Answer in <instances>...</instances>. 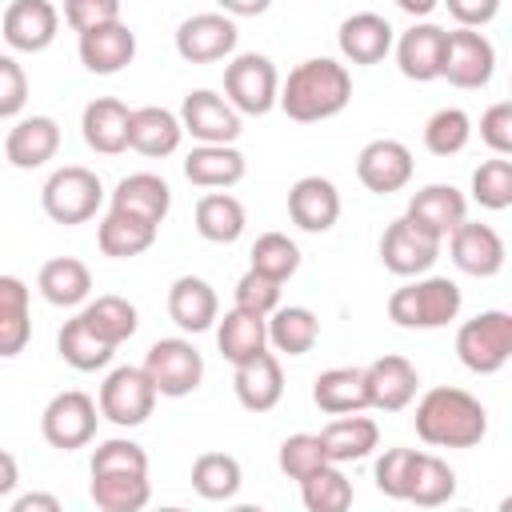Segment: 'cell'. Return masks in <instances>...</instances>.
Returning <instances> with one entry per match:
<instances>
[{
	"instance_id": "277c9868",
	"label": "cell",
	"mask_w": 512,
	"mask_h": 512,
	"mask_svg": "<svg viewBox=\"0 0 512 512\" xmlns=\"http://www.w3.org/2000/svg\"><path fill=\"white\" fill-rule=\"evenodd\" d=\"M456 356L468 372L492 376L512 360V316L500 308H488L460 324L456 332Z\"/></svg>"
},
{
	"instance_id": "b9f144b4",
	"label": "cell",
	"mask_w": 512,
	"mask_h": 512,
	"mask_svg": "<svg viewBox=\"0 0 512 512\" xmlns=\"http://www.w3.org/2000/svg\"><path fill=\"white\" fill-rule=\"evenodd\" d=\"M244 484V472H240V460L228 456V452H200L192 460V488L196 496L204 500H232Z\"/></svg>"
},
{
	"instance_id": "f5cc1de1",
	"label": "cell",
	"mask_w": 512,
	"mask_h": 512,
	"mask_svg": "<svg viewBox=\"0 0 512 512\" xmlns=\"http://www.w3.org/2000/svg\"><path fill=\"white\" fill-rule=\"evenodd\" d=\"M24 104H28V76L12 56L0 52V120L20 116Z\"/></svg>"
},
{
	"instance_id": "7a4b0ae2",
	"label": "cell",
	"mask_w": 512,
	"mask_h": 512,
	"mask_svg": "<svg viewBox=\"0 0 512 512\" xmlns=\"http://www.w3.org/2000/svg\"><path fill=\"white\" fill-rule=\"evenodd\" d=\"M412 424L416 436L432 448H476L488 432V412L472 392L440 384L416 400Z\"/></svg>"
},
{
	"instance_id": "4fadbf2b",
	"label": "cell",
	"mask_w": 512,
	"mask_h": 512,
	"mask_svg": "<svg viewBox=\"0 0 512 512\" xmlns=\"http://www.w3.org/2000/svg\"><path fill=\"white\" fill-rule=\"evenodd\" d=\"M236 20L224 12H196L176 28V52L188 64H212L236 52Z\"/></svg>"
},
{
	"instance_id": "bcb514c9",
	"label": "cell",
	"mask_w": 512,
	"mask_h": 512,
	"mask_svg": "<svg viewBox=\"0 0 512 512\" xmlns=\"http://www.w3.org/2000/svg\"><path fill=\"white\" fill-rule=\"evenodd\" d=\"M472 200L488 212H504L512 204V160L492 156L472 172Z\"/></svg>"
},
{
	"instance_id": "f907efd6",
	"label": "cell",
	"mask_w": 512,
	"mask_h": 512,
	"mask_svg": "<svg viewBox=\"0 0 512 512\" xmlns=\"http://www.w3.org/2000/svg\"><path fill=\"white\" fill-rule=\"evenodd\" d=\"M232 300H236L232 308H244V312L268 316V312L280 304V280H272V276H264V272H256V268H248V272L236 280Z\"/></svg>"
},
{
	"instance_id": "11a10c76",
	"label": "cell",
	"mask_w": 512,
	"mask_h": 512,
	"mask_svg": "<svg viewBox=\"0 0 512 512\" xmlns=\"http://www.w3.org/2000/svg\"><path fill=\"white\" fill-rule=\"evenodd\" d=\"M440 4L456 20V28H484L500 12V0H440Z\"/></svg>"
},
{
	"instance_id": "db71d44e",
	"label": "cell",
	"mask_w": 512,
	"mask_h": 512,
	"mask_svg": "<svg viewBox=\"0 0 512 512\" xmlns=\"http://www.w3.org/2000/svg\"><path fill=\"white\" fill-rule=\"evenodd\" d=\"M480 140L496 156H508L512 152V104L508 100H496L492 108H484V116H480Z\"/></svg>"
},
{
	"instance_id": "c3c4849f",
	"label": "cell",
	"mask_w": 512,
	"mask_h": 512,
	"mask_svg": "<svg viewBox=\"0 0 512 512\" xmlns=\"http://www.w3.org/2000/svg\"><path fill=\"white\" fill-rule=\"evenodd\" d=\"M88 472H148V452L128 440V436H112V440H100L96 452H92V464Z\"/></svg>"
},
{
	"instance_id": "52a82bcc",
	"label": "cell",
	"mask_w": 512,
	"mask_h": 512,
	"mask_svg": "<svg viewBox=\"0 0 512 512\" xmlns=\"http://www.w3.org/2000/svg\"><path fill=\"white\" fill-rule=\"evenodd\" d=\"M156 388V396H168V400H180V396H192L204 380V356L196 352L192 340L184 336H168V340H156L140 364Z\"/></svg>"
},
{
	"instance_id": "9a60e30c",
	"label": "cell",
	"mask_w": 512,
	"mask_h": 512,
	"mask_svg": "<svg viewBox=\"0 0 512 512\" xmlns=\"http://www.w3.org/2000/svg\"><path fill=\"white\" fill-rule=\"evenodd\" d=\"M448 240V252H452V264L460 268V272H468V276H476V280H488V276H496L500 268H504V240H500V232L492 228V224H472L468 216L444 236Z\"/></svg>"
},
{
	"instance_id": "ba28073f",
	"label": "cell",
	"mask_w": 512,
	"mask_h": 512,
	"mask_svg": "<svg viewBox=\"0 0 512 512\" xmlns=\"http://www.w3.org/2000/svg\"><path fill=\"white\" fill-rule=\"evenodd\" d=\"M96 408L104 420H112L116 428H140L152 408H156V388L148 380L144 368H112L100 384V396H96Z\"/></svg>"
},
{
	"instance_id": "7bdbcfd3",
	"label": "cell",
	"mask_w": 512,
	"mask_h": 512,
	"mask_svg": "<svg viewBox=\"0 0 512 512\" xmlns=\"http://www.w3.org/2000/svg\"><path fill=\"white\" fill-rule=\"evenodd\" d=\"M300 500L308 512H344L352 504V480L340 472V464H324L300 480Z\"/></svg>"
},
{
	"instance_id": "9f6ffc18",
	"label": "cell",
	"mask_w": 512,
	"mask_h": 512,
	"mask_svg": "<svg viewBox=\"0 0 512 512\" xmlns=\"http://www.w3.org/2000/svg\"><path fill=\"white\" fill-rule=\"evenodd\" d=\"M12 512H60V500L48 492H24L12 500Z\"/></svg>"
},
{
	"instance_id": "cb8c5ba5",
	"label": "cell",
	"mask_w": 512,
	"mask_h": 512,
	"mask_svg": "<svg viewBox=\"0 0 512 512\" xmlns=\"http://www.w3.org/2000/svg\"><path fill=\"white\" fill-rule=\"evenodd\" d=\"M184 140V128H180V116L168 112V108H156V104H144V108H132L128 116V148L148 156V160H164L180 148Z\"/></svg>"
},
{
	"instance_id": "ab89813d",
	"label": "cell",
	"mask_w": 512,
	"mask_h": 512,
	"mask_svg": "<svg viewBox=\"0 0 512 512\" xmlns=\"http://www.w3.org/2000/svg\"><path fill=\"white\" fill-rule=\"evenodd\" d=\"M80 316L88 320V328L100 336V340H108L112 348H120L124 340H132L136 336V328H140V316H136V304L132 300H124V296H96V300H88L84 308H80Z\"/></svg>"
},
{
	"instance_id": "74e56055",
	"label": "cell",
	"mask_w": 512,
	"mask_h": 512,
	"mask_svg": "<svg viewBox=\"0 0 512 512\" xmlns=\"http://www.w3.org/2000/svg\"><path fill=\"white\" fill-rule=\"evenodd\" d=\"M88 492L100 512H140L152 500L148 472H96Z\"/></svg>"
},
{
	"instance_id": "4dcf8cb0",
	"label": "cell",
	"mask_w": 512,
	"mask_h": 512,
	"mask_svg": "<svg viewBox=\"0 0 512 512\" xmlns=\"http://www.w3.org/2000/svg\"><path fill=\"white\" fill-rule=\"evenodd\" d=\"M112 208L160 224L168 216V208H172V188L156 172H128L112 192Z\"/></svg>"
},
{
	"instance_id": "ffe728a7",
	"label": "cell",
	"mask_w": 512,
	"mask_h": 512,
	"mask_svg": "<svg viewBox=\"0 0 512 512\" xmlns=\"http://www.w3.org/2000/svg\"><path fill=\"white\" fill-rule=\"evenodd\" d=\"M392 40L396 32L380 12H352L340 20V32H336L340 56L348 64H380L392 52Z\"/></svg>"
},
{
	"instance_id": "d590c367",
	"label": "cell",
	"mask_w": 512,
	"mask_h": 512,
	"mask_svg": "<svg viewBox=\"0 0 512 512\" xmlns=\"http://www.w3.org/2000/svg\"><path fill=\"white\" fill-rule=\"evenodd\" d=\"M312 400L320 412L328 416H344V412H364L368 408V384H364V368H328L312 380Z\"/></svg>"
},
{
	"instance_id": "7c38bea8",
	"label": "cell",
	"mask_w": 512,
	"mask_h": 512,
	"mask_svg": "<svg viewBox=\"0 0 512 512\" xmlns=\"http://www.w3.org/2000/svg\"><path fill=\"white\" fill-rule=\"evenodd\" d=\"M440 244H444V240L428 236V232L416 228L408 216H396V220L384 228V236H380V260H384V268H388L392 276L412 280V276H424V272L436 264Z\"/></svg>"
},
{
	"instance_id": "8992f818",
	"label": "cell",
	"mask_w": 512,
	"mask_h": 512,
	"mask_svg": "<svg viewBox=\"0 0 512 512\" xmlns=\"http://www.w3.org/2000/svg\"><path fill=\"white\" fill-rule=\"evenodd\" d=\"M280 96V72L264 52H240L224 68V100L240 116H268Z\"/></svg>"
},
{
	"instance_id": "8d00e7d4",
	"label": "cell",
	"mask_w": 512,
	"mask_h": 512,
	"mask_svg": "<svg viewBox=\"0 0 512 512\" xmlns=\"http://www.w3.org/2000/svg\"><path fill=\"white\" fill-rule=\"evenodd\" d=\"M244 204L232 196V192H204L196 200V232L208 240V244H236L240 232H244Z\"/></svg>"
},
{
	"instance_id": "e0dca14e",
	"label": "cell",
	"mask_w": 512,
	"mask_h": 512,
	"mask_svg": "<svg viewBox=\"0 0 512 512\" xmlns=\"http://www.w3.org/2000/svg\"><path fill=\"white\" fill-rule=\"evenodd\" d=\"M0 32L16 52H44L60 32V12L48 0H12L0 16Z\"/></svg>"
},
{
	"instance_id": "d6986e66",
	"label": "cell",
	"mask_w": 512,
	"mask_h": 512,
	"mask_svg": "<svg viewBox=\"0 0 512 512\" xmlns=\"http://www.w3.org/2000/svg\"><path fill=\"white\" fill-rule=\"evenodd\" d=\"M132 56H136V32L124 20L80 32V64L96 76H116L120 68L132 64Z\"/></svg>"
},
{
	"instance_id": "5b68a950",
	"label": "cell",
	"mask_w": 512,
	"mask_h": 512,
	"mask_svg": "<svg viewBox=\"0 0 512 512\" xmlns=\"http://www.w3.org/2000/svg\"><path fill=\"white\" fill-rule=\"evenodd\" d=\"M40 204L48 212V220L56 224H84L96 216V208L104 204V184L92 168L84 164H64L56 168L44 188H40Z\"/></svg>"
},
{
	"instance_id": "603a6c76",
	"label": "cell",
	"mask_w": 512,
	"mask_h": 512,
	"mask_svg": "<svg viewBox=\"0 0 512 512\" xmlns=\"http://www.w3.org/2000/svg\"><path fill=\"white\" fill-rule=\"evenodd\" d=\"M404 216H408L416 228H424L428 236L444 240V236L468 216V200H464V192L452 188V184H428V188L412 192Z\"/></svg>"
},
{
	"instance_id": "1f68e13d",
	"label": "cell",
	"mask_w": 512,
	"mask_h": 512,
	"mask_svg": "<svg viewBox=\"0 0 512 512\" xmlns=\"http://www.w3.org/2000/svg\"><path fill=\"white\" fill-rule=\"evenodd\" d=\"M156 232H160V224L140 220V216H128V212H120V208H108V216H104L100 228H96V244H100L104 256L128 260V256L148 252V248L156 244Z\"/></svg>"
},
{
	"instance_id": "d6a6232c",
	"label": "cell",
	"mask_w": 512,
	"mask_h": 512,
	"mask_svg": "<svg viewBox=\"0 0 512 512\" xmlns=\"http://www.w3.org/2000/svg\"><path fill=\"white\" fill-rule=\"evenodd\" d=\"M36 288H40V296H44L48 304H56V308H76V304H84L88 292H92V272H88V264L76 260V256H52V260L40 268Z\"/></svg>"
},
{
	"instance_id": "f35d334b",
	"label": "cell",
	"mask_w": 512,
	"mask_h": 512,
	"mask_svg": "<svg viewBox=\"0 0 512 512\" xmlns=\"http://www.w3.org/2000/svg\"><path fill=\"white\" fill-rule=\"evenodd\" d=\"M56 352H60V360L68 364V368H76V372H96V368H104L108 360H112V344L108 340H100L92 328H88V320L76 312L72 320H64V328H60V336H56Z\"/></svg>"
},
{
	"instance_id": "91938a15",
	"label": "cell",
	"mask_w": 512,
	"mask_h": 512,
	"mask_svg": "<svg viewBox=\"0 0 512 512\" xmlns=\"http://www.w3.org/2000/svg\"><path fill=\"white\" fill-rule=\"evenodd\" d=\"M436 4H440V0H396V8L408 12L412 20H428V16L436 12Z\"/></svg>"
},
{
	"instance_id": "3957f363",
	"label": "cell",
	"mask_w": 512,
	"mask_h": 512,
	"mask_svg": "<svg viewBox=\"0 0 512 512\" xmlns=\"http://www.w3.org/2000/svg\"><path fill=\"white\" fill-rule=\"evenodd\" d=\"M460 284L448 276H412L388 296V320L400 328H444L460 316Z\"/></svg>"
},
{
	"instance_id": "484cf974",
	"label": "cell",
	"mask_w": 512,
	"mask_h": 512,
	"mask_svg": "<svg viewBox=\"0 0 512 512\" xmlns=\"http://www.w3.org/2000/svg\"><path fill=\"white\" fill-rule=\"evenodd\" d=\"M128 116L132 108L116 96H96L84 104L80 128H84V144L100 156H120L128 148Z\"/></svg>"
},
{
	"instance_id": "5bb4252c",
	"label": "cell",
	"mask_w": 512,
	"mask_h": 512,
	"mask_svg": "<svg viewBox=\"0 0 512 512\" xmlns=\"http://www.w3.org/2000/svg\"><path fill=\"white\" fill-rule=\"evenodd\" d=\"M412 172H416V160H412L408 144L388 140V136L368 140V144L360 148V156H356V176H360V184H364L368 192H376V196H392V192L408 188Z\"/></svg>"
},
{
	"instance_id": "30bf717a",
	"label": "cell",
	"mask_w": 512,
	"mask_h": 512,
	"mask_svg": "<svg viewBox=\"0 0 512 512\" xmlns=\"http://www.w3.org/2000/svg\"><path fill=\"white\" fill-rule=\"evenodd\" d=\"M496 72V48L480 28H456L444 36V56H440V76L452 88H484Z\"/></svg>"
},
{
	"instance_id": "f546056e",
	"label": "cell",
	"mask_w": 512,
	"mask_h": 512,
	"mask_svg": "<svg viewBox=\"0 0 512 512\" xmlns=\"http://www.w3.org/2000/svg\"><path fill=\"white\" fill-rule=\"evenodd\" d=\"M264 328H268V344L284 356H304L320 340V320L304 304H276L264 316Z\"/></svg>"
},
{
	"instance_id": "6f0895ef",
	"label": "cell",
	"mask_w": 512,
	"mask_h": 512,
	"mask_svg": "<svg viewBox=\"0 0 512 512\" xmlns=\"http://www.w3.org/2000/svg\"><path fill=\"white\" fill-rule=\"evenodd\" d=\"M16 484H20V464H16V456H12V452H4V448H0V496H12V492H16Z\"/></svg>"
},
{
	"instance_id": "44dd1931",
	"label": "cell",
	"mask_w": 512,
	"mask_h": 512,
	"mask_svg": "<svg viewBox=\"0 0 512 512\" xmlns=\"http://www.w3.org/2000/svg\"><path fill=\"white\" fill-rule=\"evenodd\" d=\"M444 36L448 28L432 24V20H416L408 32H400L396 44V64L408 80L416 84H428V80H440V56H444Z\"/></svg>"
},
{
	"instance_id": "ac0fdd59",
	"label": "cell",
	"mask_w": 512,
	"mask_h": 512,
	"mask_svg": "<svg viewBox=\"0 0 512 512\" xmlns=\"http://www.w3.org/2000/svg\"><path fill=\"white\" fill-rule=\"evenodd\" d=\"M232 388H236V400L248 408V412H272L284 396V368L280 360L264 348L240 364H232Z\"/></svg>"
},
{
	"instance_id": "83f0119b",
	"label": "cell",
	"mask_w": 512,
	"mask_h": 512,
	"mask_svg": "<svg viewBox=\"0 0 512 512\" xmlns=\"http://www.w3.org/2000/svg\"><path fill=\"white\" fill-rule=\"evenodd\" d=\"M320 444H324L328 464H352V460H364V456L376 452V444H380V428H376L372 416L344 412V416H336L332 424L320 428Z\"/></svg>"
},
{
	"instance_id": "d4e9b609",
	"label": "cell",
	"mask_w": 512,
	"mask_h": 512,
	"mask_svg": "<svg viewBox=\"0 0 512 512\" xmlns=\"http://www.w3.org/2000/svg\"><path fill=\"white\" fill-rule=\"evenodd\" d=\"M60 152V124L52 116H20L4 140V156L12 168H40Z\"/></svg>"
},
{
	"instance_id": "836d02e7",
	"label": "cell",
	"mask_w": 512,
	"mask_h": 512,
	"mask_svg": "<svg viewBox=\"0 0 512 512\" xmlns=\"http://www.w3.org/2000/svg\"><path fill=\"white\" fill-rule=\"evenodd\" d=\"M32 340L28 284L20 276H0V360H12Z\"/></svg>"
},
{
	"instance_id": "8fae6325",
	"label": "cell",
	"mask_w": 512,
	"mask_h": 512,
	"mask_svg": "<svg viewBox=\"0 0 512 512\" xmlns=\"http://www.w3.org/2000/svg\"><path fill=\"white\" fill-rule=\"evenodd\" d=\"M180 128L196 140V144H236L244 116L212 88H196L184 96L180 104Z\"/></svg>"
},
{
	"instance_id": "9c48e42d",
	"label": "cell",
	"mask_w": 512,
	"mask_h": 512,
	"mask_svg": "<svg viewBox=\"0 0 512 512\" xmlns=\"http://www.w3.org/2000/svg\"><path fill=\"white\" fill-rule=\"evenodd\" d=\"M96 420H100V408L88 392L80 388H68V392H56L48 404H44V416H40V432L52 448L60 452H76L84 444H92L96 436Z\"/></svg>"
},
{
	"instance_id": "ee69618b",
	"label": "cell",
	"mask_w": 512,
	"mask_h": 512,
	"mask_svg": "<svg viewBox=\"0 0 512 512\" xmlns=\"http://www.w3.org/2000/svg\"><path fill=\"white\" fill-rule=\"evenodd\" d=\"M472 140V116L464 108H440L424 124V148L432 156H456Z\"/></svg>"
},
{
	"instance_id": "f6af8a7d",
	"label": "cell",
	"mask_w": 512,
	"mask_h": 512,
	"mask_svg": "<svg viewBox=\"0 0 512 512\" xmlns=\"http://www.w3.org/2000/svg\"><path fill=\"white\" fill-rule=\"evenodd\" d=\"M248 268H256V272H264V276L284 284L300 268V248L284 232H260L256 244H252V264Z\"/></svg>"
},
{
	"instance_id": "6da1fadb",
	"label": "cell",
	"mask_w": 512,
	"mask_h": 512,
	"mask_svg": "<svg viewBox=\"0 0 512 512\" xmlns=\"http://www.w3.org/2000/svg\"><path fill=\"white\" fill-rule=\"evenodd\" d=\"M348 100H352V72L332 56L300 60L288 72V80L280 84V96H276L284 116L296 120V124L332 120L348 108Z\"/></svg>"
},
{
	"instance_id": "2e32d148",
	"label": "cell",
	"mask_w": 512,
	"mask_h": 512,
	"mask_svg": "<svg viewBox=\"0 0 512 512\" xmlns=\"http://www.w3.org/2000/svg\"><path fill=\"white\" fill-rule=\"evenodd\" d=\"M364 384H368V408H380V412H404L412 400H416V388H420V372L408 356H380L364 368Z\"/></svg>"
},
{
	"instance_id": "680465c9",
	"label": "cell",
	"mask_w": 512,
	"mask_h": 512,
	"mask_svg": "<svg viewBox=\"0 0 512 512\" xmlns=\"http://www.w3.org/2000/svg\"><path fill=\"white\" fill-rule=\"evenodd\" d=\"M224 16H264L272 0H216Z\"/></svg>"
},
{
	"instance_id": "f1b7e54d",
	"label": "cell",
	"mask_w": 512,
	"mask_h": 512,
	"mask_svg": "<svg viewBox=\"0 0 512 512\" xmlns=\"http://www.w3.org/2000/svg\"><path fill=\"white\" fill-rule=\"evenodd\" d=\"M244 152L236 144H196L184 156V176L196 188H232L244 180Z\"/></svg>"
},
{
	"instance_id": "e575fe53",
	"label": "cell",
	"mask_w": 512,
	"mask_h": 512,
	"mask_svg": "<svg viewBox=\"0 0 512 512\" xmlns=\"http://www.w3.org/2000/svg\"><path fill=\"white\" fill-rule=\"evenodd\" d=\"M216 348L228 364H240L256 352L268 348V328L264 316L244 312V308H228L224 316H216Z\"/></svg>"
},
{
	"instance_id": "7dc6e473",
	"label": "cell",
	"mask_w": 512,
	"mask_h": 512,
	"mask_svg": "<svg viewBox=\"0 0 512 512\" xmlns=\"http://www.w3.org/2000/svg\"><path fill=\"white\" fill-rule=\"evenodd\" d=\"M276 464H280V472L288 476V480H304V476H312L316 468H324L328 464V456H324V444H320V432H292V436H284V444H280V452H276Z\"/></svg>"
},
{
	"instance_id": "60d3db41",
	"label": "cell",
	"mask_w": 512,
	"mask_h": 512,
	"mask_svg": "<svg viewBox=\"0 0 512 512\" xmlns=\"http://www.w3.org/2000/svg\"><path fill=\"white\" fill-rule=\"evenodd\" d=\"M456 496V472L448 460L432 456V452H420L416 456V468H412V480H408V504L416 508H440Z\"/></svg>"
},
{
	"instance_id": "681fc988",
	"label": "cell",
	"mask_w": 512,
	"mask_h": 512,
	"mask_svg": "<svg viewBox=\"0 0 512 512\" xmlns=\"http://www.w3.org/2000/svg\"><path fill=\"white\" fill-rule=\"evenodd\" d=\"M416 456H420V448H388L376 460V488L388 500H408V480H412Z\"/></svg>"
},
{
	"instance_id": "7402d4cb",
	"label": "cell",
	"mask_w": 512,
	"mask_h": 512,
	"mask_svg": "<svg viewBox=\"0 0 512 512\" xmlns=\"http://www.w3.org/2000/svg\"><path fill=\"white\" fill-rule=\"evenodd\" d=\"M288 216L304 232H328L340 220V192L328 176H300L288 188Z\"/></svg>"
},
{
	"instance_id": "4316f807",
	"label": "cell",
	"mask_w": 512,
	"mask_h": 512,
	"mask_svg": "<svg viewBox=\"0 0 512 512\" xmlns=\"http://www.w3.org/2000/svg\"><path fill=\"white\" fill-rule=\"evenodd\" d=\"M168 316L176 328L184 332H208L220 316V300H216V288L200 276H176L172 288H168Z\"/></svg>"
},
{
	"instance_id": "816d5d0a",
	"label": "cell",
	"mask_w": 512,
	"mask_h": 512,
	"mask_svg": "<svg viewBox=\"0 0 512 512\" xmlns=\"http://www.w3.org/2000/svg\"><path fill=\"white\" fill-rule=\"evenodd\" d=\"M120 20V0H64V24L80 36L96 24Z\"/></svg>"
}]
</instances>
